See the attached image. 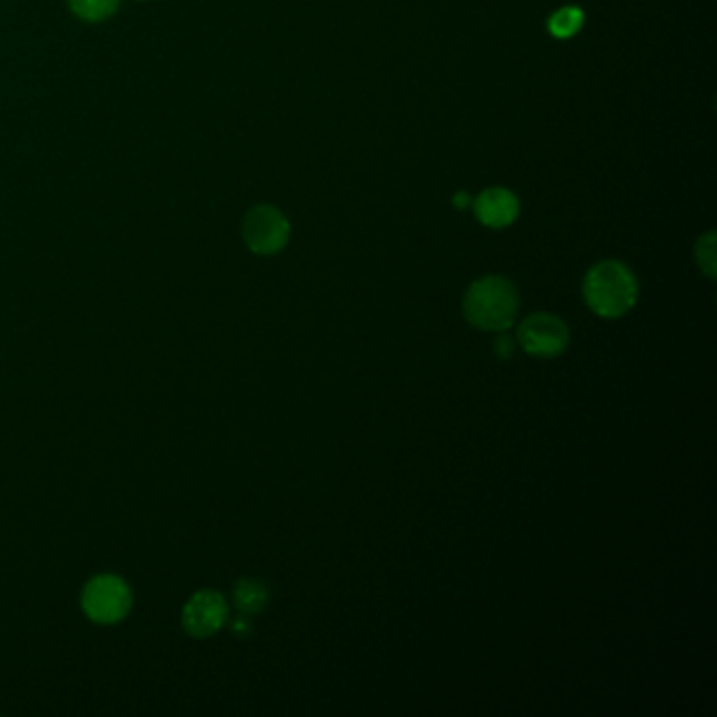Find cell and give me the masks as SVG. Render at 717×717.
I'll list each match as a JSON object with an SVG mask.
<instances>
[{
  "label": "cell",
  "instance_id": "obj_12",
  "mask_svg": "<svg viewBox=\"0 0 717 717\" xmlns=\"http://www.w3.org/2000/svg\"><path fill=\"white\" fill-rule=\"evenodd\" d=\"M495 354L501 360H511V356L516 354V341L507 335V331L499 333V337L495 339Z\"/></svg>",
  "mask_w": 717,
  "mask_h": 717
},
{
  "label": "cell",
  "instance_id": "obj_14",
  "mask_svg": "<svg viewBox=\"0 0 717 717\" xmlns=\"http://www.w3.org/2000/svg\"><path fill=\"white\" fill-rule=\"evenodd\" d=\"M453 204H455V209L463 211V209H467V207H469V204H471V198H469V194H465V192H459V194H455V198H453Z\"/></svg>",
  "mask_w": 717,
  "mask_h": 717
},
{
  "label": "cell",
  "instance_id": "obj_13",
  "mask_svg": "<svg viewBox=\"0 0 717 717\" xmlns=\"http://www.w3.org/2000/svg\"><path fill=\"white\" fill-rule=\"evenodd\" d=\"M230 627H232V633H234V635H238V638H249L251 631H253L251 617H249V614H242V612L238 614V617H234V619H232Z\"/></svg>",
  "mask_w": 717,
  "mask_h": 717
},
{
  "label": "cell",
  "instance_id": "obj_11",
  "mask_svg": "<svg viewBox=\"0 0 717 717\" xmlns=\"http://www.w3.org/2000/svg\"><path fill=\"white\" fill-rule=\"evenodd\" d=\"M696 263H699L701 272L707 276V278H715V270H717V263H715V232H707L699 238V242H696Z\"/></svg>",
  "mask_w": 717,
  "mask_h": 717
},
{
  "label": "cell",
  "instance_id": "obj_4",
  "mask_svg": "<svg viewBox=\"0 0 717 717\" xmlns=\"http://www.w3.org/2000/svg\"><path fill=\"white\" fill-rule=\"evenodd\" d=\"M242 238L255 255H278L291 240V223L272 204H257L242 221Z\"/></svg>",
  "mask_w": 717,
  "mask_h": 717
},
{
  "label": "cell",
  "instance_id": "obj_5",
  "mask_svg": "<svg viewBox=\"0 0 717 717\" xmlns=\"http://www.w3.org/2000/svg\"><path fill=\"white\" fill-rule=\"evenodd\" d=\"M518 345L528 356L556 358L570 345L568 324L549 312H537L524 318L518 326Z\"/></svg>",
  "mask_w": 717,
  "mask_h": 717
},
{
  "label": "cell",
  "instance_id": "obj_7",
  "mask_svg": "<svg viewBox=\"0 0 717 717\" xmlns=\"http://www.w3.org/2000/svg\"><path fill=\"white\" fill-rule=\"evenodd\" d=\"M476 219L490 230H503L520 215V200L507 188H488L474 200Z\"/></svg>",
  "mask_w": 717,
  "mask_h": 717
},
{
  "label": "cell",
  "instance_id": "obj_10",
  "mask_svg": "<svg viewBox=\"0 0 717 717\" xmlns=\"http://www.w3.org/2000/svg\"><path fill=\"white\" fill-rule=\"evenodd\" d=\"M585 24V15L577 7H562L549 17L547 30L556 38H572Z\"/></svg>",
  "mask_w": 717,
  "mask_h": 717
},
{
  "label": "cell",
  "instance_id": "obj_9",
  "mask_svg": "<svg viewBox=\"0 0 717 717\" xmlns=\"http://www.w3.org/2000/svg\"><path fill=\"white\" fill-rule=\"evenodd\" d=\"M68 7L83 22L99 24L118 11L120 0H68Z\"/></svg>",
  "mask_w": 717,
  "mask_h": 717
},
{
  "label": "cell",
  "instance_id": "obj_6",
  "mask_svg": "<svg viewBox=\"0 0 717 717\" xmlns=\"http://www.w3.org/2000/svg\"><path fill=\"white\" fill-rule=\"evenodd\" d=\"M230 608L219 591L202 589L196 591L194 596L183 606L181 612V625L183 631L192 638L204 640L215 635L225 623H228Z\"/></svg>",
  "mask_w": 717,
  "mask_h": 717
},
{
  "label": "cell",
  "instance_id": "obj_3",
  "mask_svg": "<svg viewBox=\"0 0 717 717\" xmlns=\"http://www.w3.org/2000/svg\"><path fill=\"white\" fill-rule=\"evenodd\" d=\"M80 606L89 621L97 625H116L131 612L133 593L125 579L116 575H97L85 585Z\"/></svg>",
  "mask_w": 717,
  "mask_h": 717
},
{
  "label": "cell",
  "instance_id": "obj_1",
  "mask_svg": "<svg viewBox=\"0 0 717 717\" xmlns=\"http://www.w3.org/2000/svg\"><path fill=\"white\" fill-rule=\"evenodd\" d=\"M520 293L505 276H484L463 295V316L478 331L503 333L516 324Z\"/></svg>",
  "mask_w": 717,
  "mask_h": 717
},
{
  "label": "cell",
  "instance_id": "obj_8",
  "mask_svg": "<svg viewBox=\"0 0 717 717\" xmlns=\"http://www.w3.org/2000/svg\"><path fill=\"white\" fill-rule=\"evenodd\" d=\"M232 598H234V606L238 612L255 617V614L263 612L265 606H268L270 589L259 579H240L234 587Z\"/></svg>",
  "mask_w": 717,
  "mask_h": 717
},
{
  "label": "cell",
  "instance_id": "obj_2",
  "mask_svg": "<svg viewBox=\"0 0 717 717\" xmlns=\"http://www.w3.org/2000/svg\"><path fill=\"white\" fill-rule=\"evenodd\" d=\"M638 295V278L621 261H600L585 274V303L600 318L617 320L627 316L638 303Z\"/></svg>",
  "mask_w": 717,
  "mask_h": 717
}]
</instances>
